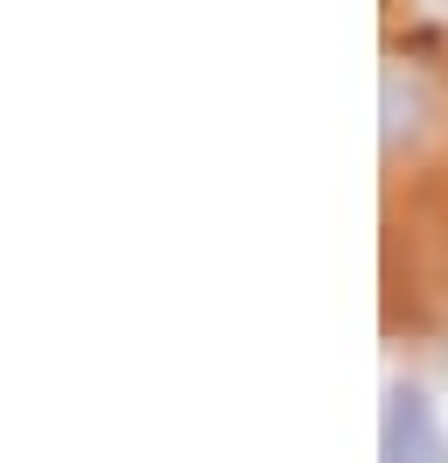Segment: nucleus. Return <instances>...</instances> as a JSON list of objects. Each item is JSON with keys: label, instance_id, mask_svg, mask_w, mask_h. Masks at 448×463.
<instances>
[{"label": "nucleus", "instance_id": "nucleus-1", "mask_svg": "<svg viewBox=\"0 0 448 463\" xmlns=\"http://www.w3.org/2000/svg\"><path fill=\"white\" fill-rule=\"evenodd\" d=\"M378 449L386 457H448V435L434 429V407L420 386H392L386 393V421H378Z\"/></svg>", "mask_w": 448, "mask_h": 463}]
</instances>
